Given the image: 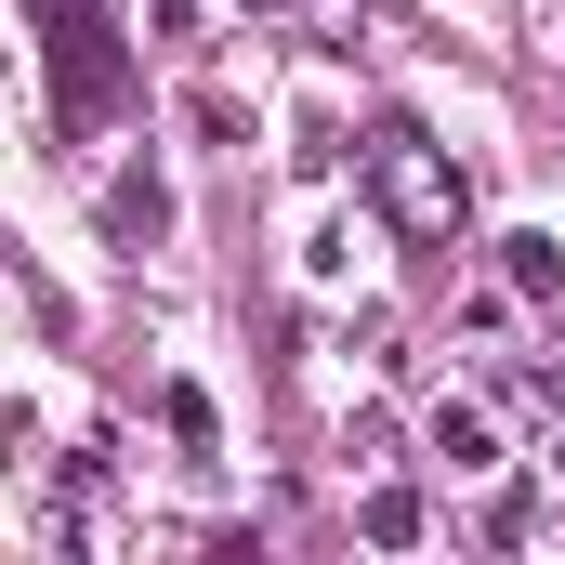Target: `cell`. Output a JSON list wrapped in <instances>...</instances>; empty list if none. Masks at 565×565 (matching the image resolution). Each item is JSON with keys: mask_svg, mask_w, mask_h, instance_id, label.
Returning <instances> with one entry per match:
<instances>
[{"mask_svg": "<svg viewBox=\"0 0 565 565\" xmlns=\"http://www.w3.org/2000/svg\"><path fill=\"white\" fill-rule=\"evenodd\" d=\"M40 66H53V132L93 145L132 106V53H119V0H40Z\"/></svg>", "mask_w": 565, "mask_h": 565, "instance_id": "obj_1", "label": "cell"}, {"mask_svg": "<svg viewBox=\"0 0 565 565\" xmlns=\"http://www.w3.org/2000/svg\"><path fill=\"white\" fill-rule=\"evenodd\" d=\"M369 211H382L408 250H460L473 184H460V158H447L422 119H382V132H369Z\"/></svg>", "mask_w": 565, "mask_h": 565, "instance_id": "obj_2", "label": "cell"}, {"mask_svg": "<svg viewBox=\"0 0 565 565\" xmlns=\"http://www.w3.org/2000/svg\"><path fill=\"white\" fill-rule=\"evenodd\" d=\"M158 224H171V198H158V171H119V184H106V237H119V250H145Z\"/></svg>", "mask_w": 565, "mask_h": 565, "instance_id": "obj_3", "label": "cell"}, {"mask_svg": "<svg viewBox=\"0 0 565 565\" xmlns=\"http://www.w3.org/2000/svg\"><path fill=\"white\" fill-rule=\"evenodd\" d=\"M355 526H369L382 553H408V540L434 526V500H422V487H369V500H355Z\"/></svg>", "mask_w": 565, "mask_h": 565, "instance_id": "obj_4", "label": "cell"}, {"mask_svg": "<svg viewBox=\"0 0 565 565\" xmlns=\"http://www.w3.org/2000/svg\"><path fill=\"white\" fill-rule=\"evenodd\" d=\"M500 277H513V302H565V250L553 237H500Z\"/></svg>", "mask_w": 565, "mask_h": 565, "instance_id": "obj_5", "label": "cell"}, {"mask_svg": "<svg viewBox=\"0 0 565 565\" xmlns=\"http://www.w3.org/2000/svg\"><path fill=\"white\" fill-rule=\"evenodd\" d=\"M158 422H171L184 460H224V422H211V395H198V382H171V395H158Z\"/></svg>", "mask_w": 565, "mask_h": 565, "instance_id": "obj_6", "label": "cell"}, {"mask_svg": "<svg viewBox=\"0 0 565 565\" xmlns=\"http://www.w3.org/2000/svg\"><path fill=\"white\" fill-rule=\"evenodd\" d=\"M434 447H447V473H500V434H487V408H434Z\"/></svg>", "mask_w": 565, "mask_h": 565, "instance_id": "obj_7", "label": "cell"}, {"mask_svg": "<svg viewBox=\"0 0 565 565\" xmlns=\"http://www.w3.org/2000/svg\"><path fill=\"white\" fill-rule=\"evenodd\" d=\"M540 40H553V53H565V0H540Z\"/></svg>", "mask_w": 565, "mask_h": 565, "instance_id": "obj_8", "label": "cell"}, {"mask_svg": "<svg viewBox=\"0 0 565 565\" xmlns=\"http://www.w3.org/2000/svg\"><path fill=\"white\" fill-rule=\"evenodd\" d=\"M553 473H565V422H553Z\"/></svg>", "mask_w": 565, "mask_h": 565, "instance_id": "obj_9", "label": "cell"}]
</instances>
